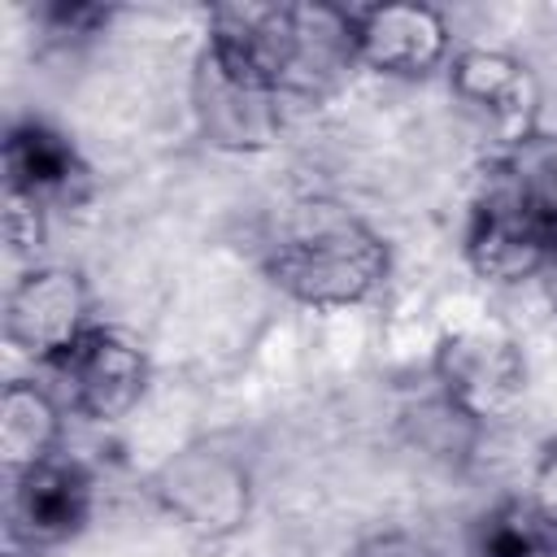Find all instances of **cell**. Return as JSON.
<instances>
[{
    "instance_id": "cell-1",
    "label": "cell",
    "mask_w": 557,
    "mask_h": 557,
    "mask_svg": "<svg viewBox=\"0 0 557 557\" xmlns=\"http://www.w3.org/2000/svg\"><path fill=\"white\" fill-rule=\"evenodd\" d=\"M205 52L278 96L309 91L357 61L352 22L339 4H218L209 9Z\"/></svg>"
},
{
    "instance_id": "cell-2",
    "label": "cell",
    "mask_w": 557,
    "mask_h": 557,
    "mask_svg": "<svg viewBox=\"0 0 557 557\" xmlns=\"http://www.w3.org/2000/svg\"><path fill=\"white\" fill-rule=\"evenodd\" d=\"M265 274L278 292L313 309H344L374 296L387 278V244L370 222L331 200L296 205L270 248Z\"/></svg>"
},
{
    "instance_id": "cell-3",
    "label": "cell",
    "mask_w": 557,
    "mask_h": 557,
    "mask_svg": "<svg viewBox=\"0 0 557 557\" xmlns=\"http://www.w3.org/2000/svg\"><path fill=\"white\" fill-rule=\"evenodd\" d=\"M435 379L444 400L470 422L505 418L527 392V352L496 318L457 322L435 348Z\"/></svg>"
},
{
    "instance_id": "cell-4",
    "label": "cell",
    "mask_w": 557,
    "mask_h": 557,
    "mask_svg": "<svg viewBox=\"0 0 557 557\" xmlns=\"http://www.w3.org/2000/svg\"><path fill=\"white\" fill-rule=\"evenodd\" d=\"M48 370L57 374L61 405L100 426L122 422L148 392V352L117 326H91Z\"/></svg>"
},
{
    "instance_id": "cell-5",
    "label": "cell",
    "mask_w": 557,
    "mask_h": 557,
    "mask_svg": "<svg viewBox=\"0 0 557 557\" xmlns=\"http://www.w3.org/2000/svg\"><path fill=\"white\" fill-rule=\"evenodd\" d=\"M466 261L483 283L513 287L557 261V231L540 222L496 174L479 191L466 226Z\"/></svg>"
},
{
    "instance_id": "cell-6",
    "label": "cell",
    "mask_w": 557,
    "mask_h": 557,
    "mask_svg": "<svg viewBox=\"0 0 557 557\" xmlns=\"http://www.w3.org/2000/svg\"><path fill=\"white\" fill-rule=\"evenodd\" d=\"M87 278L70 265H30L4 300V335L30 361H61L91 331Z\"/></svg>"
},
{
    "instance_id": "cell-7",
    "label": "cell",
    "mask_w": 557,
    "mask_h": 557,
    "mask_svg": "<svg viewBox=\"0 0 557 557\" xmlns=\"http://www.w3.org/2000/svg\"><path fill=\"white\" fill-rule=\"evenodd\" d=\"M152 487L161 505L196 535H231L248 518V505H252L244 461L213 444H196L170 457L157 470Z\"/></svg>"
},
{
    "instance_id": "cell-8",
    "label": "cell",
    "mask_w": 557,
    "mask_h": 557,
    "mask_svg": "<svg viewBox=\"0 0 557 557\" xmlns=\"http://www.w3.org/2000/svg\"><path fill=\"white\" fill-rule=\"evenodd\" d=\"M448 87L457 104L500 144L513 148L535 135L540 83L527 61L500 48H461L448 65Z\"/></svg>"
},
{
    "instance_id": "cell-9",
    "label": "cell",
    "mask_w": 557,
    "mask_h": 557,
    "mask_svg": "<svg viewBox=\"0 0 557 557\" xmlns=\"http://www.w3.org/2000/svg\"><path fill=\"white\" fill-rule=\"evenodd\" d=\"M191 113L205 144L226 152H261L283 135V96L226 70L205 48L191 70Z\"/></svg>"
},
{
    "instance_id": "cell-10",
    "label": "cell",
    "mask_w": 557,
    "mask_h": 557,
    "mask_svg": "<svg viewBox=\"0 0 557 557\" xmlns=\"http://www.w3.org/2000/svg\"><path fill=\"white\" fill-rule=\"evenodd\" d=\"M352 57L387 78H426L448 57V22L431 4H357Z\"/></svg>"
},
{
    "instance_id": "cell-11",
    "label": "cell",
    "mask_w": 557,
    "mask_h": 557,
    "mask_svg": "<svg viewBox=\"0 0 557 557\" xmlns=\"http://www.w3.org/2000/svg\"><path fill=\"white\" fill-rule=\"evenodd\" d=\"M91 474L70 457H48L13 474L9 531L26 548H57L74 540L91 518Z\"/></svg>"
},
{
    "instance_id": "cell-12",
    "label": "cell",
    "mask_w": 557,
    "mask_h": 557,
    "mask_svg": "<svg viewBox=\"0 0 557 557\" xmlns=\"http://www.w3.org/2000/svg\"><path fill=\"white\" fill-rule=\"evenodd\" d=\"M83 174H87V165H83L78 148L57 126L22 122L4 135V191L30 196L48 209L52 200L74 196Z\"/></svg>"
},
{
    "instance_id": "cell-13",
    "label": "cell",
    "mask_w": 557,
    "mask_h": 557,
    "mask_svg": "<svg viewBox=\"0 0 557 557\" xmlns=\"http://www.w3.org/2000/svg\"><path fill=\"white\" fill-rule=\"evenodd\" d=\"M61 413L65 405L30 383V379H13L0 392V461L9 474H22L48 457H57L61 448Z\"/></svg>"
},
{
    "instance_id": "cell-14",
    "label": "cell",
    "mask_w": 557,
    "mask_h": 557,
    "mask_svg": "<svg viewBox=\"0 0 557 557\" xmlns=\"http://www.w3.org/2000/svg\"><path fill=\"white\" fill-rule=\"evenodd\" d=\"M540 222L557 231V135H531L500 152L492 170Z\"/></svg>"
},
{
    "instance_id": "cell-15",
    "label": "cell",
    "mask_w": 557,
    "mask_h": 557,
    "mask_svg": "<svg viewBox=\"0 0 557 557\" xmlns=\"http://www.w3.org/2000/svg\"><path fill=\"white\" fill-rule=\"evenodd\" d=\"M548 527L531 513L527 500L496 505L474 527V557H544L548 553Z\"/></svg>"
},
{
    "instance_id": "cell-16",
    "label": "cell",
    "mask_w": 557,
    "mask_h": 557,
    "mask_svg": "<svg viewBox=\"0 0 557 557\" xmlns=\"http://www.w3.org/2000/svg\"><path fill=\"white\" fill-rule=\"evenodd\" d=\"M4 239L13 252H39L44 248V205L17 191H4Z\"/></svg>"
},
{
    "instance_id": "cell-17",
    "label": "cell",
    "mask_w": 557,
    "mask_h": 557,
    "mask_svg": "<svg viewBox=\"0 0 557 557\" xmlns=\"http://www.w3.org/2000/svg\"><path fill=\"white\" fill-rule=\"evenodd\" d=\"M527 505H531V513H535L548 531H557V440L540 453V461H535V470H531Z\"/></svg>"
},
{
    "instance_id": "cell-18",
    "label": "cell",
    "mask_w": 557,
    "mask_h": 557,
    "mask_svg": "<svg viewBox=\"0 0 557 557\" xmlns=\"http://www.w3.org/2000/svg\"><path fill=\"white\" fill-rule=\"evenodd\" d=\"M352 557H444V553H440L426 535H413V531L392 527V531L366 535V540L352 548Z\"/></svg>"
},
{
    "instance_id": "cell-19",
    "label": "cell",
    "mask_w": 557,
    "mask_h": 557,
    "mask_svg": "<svg viewBox=\"0 0 557 557\" xmlns=\"http://www.w3.org/2000/svg\"><path fill=\"white\" fill-rule=\"evenodd\" d=\"M9 557H26V553H9Z\"/></svg>"
}]
</instances>
